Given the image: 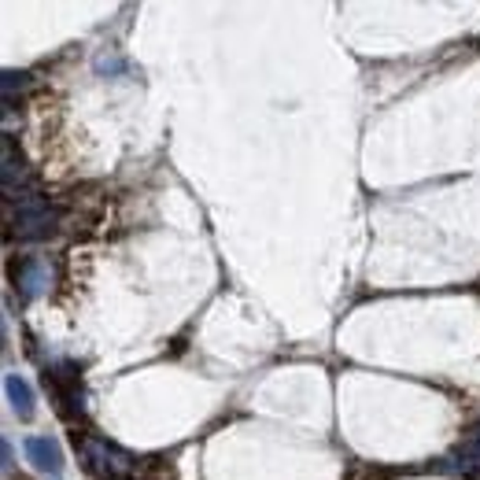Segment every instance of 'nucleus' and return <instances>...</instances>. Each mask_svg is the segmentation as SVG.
I'll return each mask as SVG.
<instances>
[{"label":"nucleus","instance_id":"nucleus-7","mask_svg":"<svg viewBox=\"0 0 480 480\" xmlns=\"http://www.w3.org/2000/svg\"><path fill=\"white\" fill-rule=\"evenodd\" d=\"M5 392H8V403H12V410L26 421V417H34V388L19 377V373H8L5 377Z\"/></svg>","mask_w":480,"mask_h":480},{"label":"nucleus","instance_id":"nucleus-4","mask_svg":"<svg viewBox=\"0 0 480 480\" xmlns=\"http://www.w3.org/2000/svg\"><path fill=\"white\" fill-rule=\"evenodd\" d=\"M23 451H26V462H30L34 469H41V473H52V476H56V473L64 469V451L56 447V440H48V436H30V440L23 444Z\"/></svg>","mask_w":480,"mask_h":480},{"label":"nucleus","instance_id":"nucleus-6","mask_svg":"<svg viewBox=\"0 0 480 480\" xmlns=\"http://www.w3.org/2000/svg\"><path fill=\"white\" fill-rule=\"evenodd\" d=\"M26 181H30V171L23 163V155H15V148L8 141L5 144V192H8V200H19L26 192Z\"/></svg>","mask_w":480,"mask_h":480},{"label":"nucleus","instance_id":"nucleus-9","mask_svg":"<svg viewBox=\"0 0 480 480\" xmlns=\"http://www.w3.org/2000/svg\"><path fill=\"white\" fill-rule=\"evenodd\" d=\"M5 103H12V96H15V89H26L30 85V74L26 71H5Z\"/></svg>","mask_w":480,"mask_h":480},{"label":"nucleus","instance_id":"nucleus-3","mask_svg":"<svg viewBox=\"0 0 480 480\" xmlns=\"http://www.w3.org/2000/svg\"><path fill=\"white\" fill-rule=\"evenodd\" d=\"M12 281H15V289L23 292V299H37V296L48 289V266H44L41 259L26 255V259H19V262H15Z\"/></svg>","mask_w":480,"mask_h":480},{"label":"nucleus","instance_id":"nucleus-1","mask_svg":"<svg viewBox=\"0 0 480 480\" xmlns=\"http://www.w3.org/2000/svg\"><path fill=\"white\" fill-rule=\"evenodd\" d=\"M12 226H15V233L23 240H41V237H48L52 230H56V211L48 207L44 196L23 192L15 200V219H12Z\"/></svg>","mask_w":480,"mask_h":480},{"label":"nucleus","instance_id":"nucleus-10","mask_svg":"<svg viewBox=\"0 0 480 480\" xmlns=\"http://www.w3.org/2000/svg\"><path fill=\"white\" fill-rule=\"evenodd\" d=\"M0 451H5V469H12V444L5 440V444H0Z\"/></svg>","mask_w":480,"mask_h":480},{"label":"nucleus","instance_id":"nucleus-8","mask_svg":"<svg viewBox=\"0 0 480 480\" xmlns=\"http://www.w3.org/2000/svg\"><path fill=\"white\" fill-rule=\"evenodd\" d=\"M458 458H462L458 465H462L465 473H473V469H480V429H476V433H473V436H469L465 444H462V451H458Z\"/></svg>","mask_w":480,"mask_h":480},{"label":"nucleus","instance_id":"nucleus-5","mask_svg":"<svg viewBox=\"0 0 480 480\" xmlns=\"http://www.w3.org/2000/svg\"><path fill=\"white\" fill-rule=\"evenodd\" d=\"M44 385L56 388V396H60L64 403H71V407L82 410V388H78L74 366H56V369H48V373H44Z\"/></svg>","mask_w":480,"mask_h":480},{"label":"nucleus","instance_id":"nucleus-2","mask_svg":"<svg viewBox=\"0 0 480 480\" xmlns=\"http://www.w3.org/2000/svg\"><path fill=\"white\" fill-rule=\"evenodd\" d=\"M82 458H85L89 473H108V476H122L133 465V458L126 451H119L115 444H103V440H85Z\"/></svg>","mask_w":480,"mask_h":480}]
</instances>
